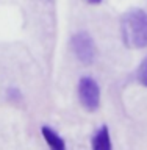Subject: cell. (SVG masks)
Returning a JSON list of instances; mask_svg holds the SVG:
<instances>
[{
	"label": "cell",
	"instance_id": "cell-2",
	"mask_svg": "<svg viewBox=\"0 0 147 150\" xmlns=\"http://www.w3.org/2000/svg\"><path fill=\"white\" fill-rule=\"evenodd\" d=\"M72 50L77 59L83 64H92L97 55L96 42L86 31H78L72 36Z\"/></svg>",
	"mask_w": 147,
	"mask_h": 150
},
{
	"label": "cell",
	"instance_id": "cell-4",
	"mask_svg": "<svg viewBox=\"0 0 147 150\" xmlns=\"http://www.w3.org/2000/svg\"><path fill=\"white\" fill-rule=\"evenodd\" d=\"M91 145H92V149H96V150H111L113 149L110 130H108L107 125H102L100 128L96 131V134L92 136Z\"/></svg>",
	"mask_w": 147,
	"mask_h": 150
},
{
	"label": "cell",
	"instance_id": "cell-5",
	"mask_svg": "<svg viewBox=\"0 0 147 150\" xmlns=\"http://www.w3.org/2000/svg\"><path fill=\"white\" fill-rule=\"evenodd\" d=\"M41 131H42V136H44L45 142L49 144L53 150H64L66 149L64 139L61 138V136L56 133L55 130H52L50 127H42Z\"/></svg>",
	"mask_w": 147,
	"mask_h": 150
},
{
	"label": "cell",
	"instance_id": "cell-7",
	"mask_svg": "<svg viewBox=\"0 0 147 150\" xmlns=\"http://www.w3.org/2000/svg\"><path fill=\"white\" fill-rule=\"evenodd\" d=\"M86 2H88V3H92V5H99L102 0H86Z\"/></svg>",
	"mask_w": 147,
	"mask_h": 150
},
{
	"label": "cell",
	"instance_id": "cell-6",
	"mask_svg": "<svg viewBox=\"0 0 147 150\" xmlns=\"http://www.w3.org/2000/svg\"><path fill=\"white\" fill-rule=\"evenodd\" d=\"M136 75H138V80L141 84H144V86L147 88V58L141 63V66L138 67V72H136Z\"/></svg>",
	"mask_w": 147,
	"mask_h": 150
},
{
	"label": "cell",
	"instance_id": "cell-1",
	"mask_svg": "<svg viewBox=\"0 0 147 150\" xmlns=\"http://www.w3.org/2000/svg\"><path fill=\"white\" fill-rule=\"evenodd\" d=\"M121 33L129 49L147 47V13L141 8L129 9L121 19Z\"/></svg>",
	"mask_w": 147,
	"mask_h": 150
},
{
	"label": "cell",
	"instance_id": "cell-3",
	"mask_svg": "<svg viewBox=\"0 0 147 150\" xmlns=\"http://www.w3.org/2000/svg\"><path fill=\"white\" fill-rule=\"evenodd\" d=\"M78 98L85 110L96 111L100 105V88L91 77H83L78 81Z\"/></svg>",
	"mask_w": 147,
	"mask_h": 150
}]
</instances>
